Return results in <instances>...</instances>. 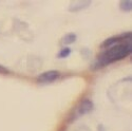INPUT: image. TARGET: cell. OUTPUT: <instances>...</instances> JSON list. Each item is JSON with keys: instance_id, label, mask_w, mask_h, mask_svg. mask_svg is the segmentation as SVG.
Returning a JSON list of instances; mask_svg holds the SVG:
<instances>
[{"instance_id": "obj_6", "label": "cell", "mask_w": 132, "mask_h": 131, "mask_svg": "<svg viewBox=\"0 0 132 131\" xmlns=\"http://www.w3.org/2000/svg\"><path fill=\"white\" fill-rule=\"evenodd\" d=\"M76 40V35L75 34H68L62 38L63 43H72Z\"/></svg>"}, {"instance_id": "obj_8", "label": "cell", "mask_w": 132, "mask_h": 131, "mask_svg": "<svg viewBox=\"0 0 132 131\" xmlns=\"http://www.w3.org/2000/svg\"><path fill=\"white\" fill-rule=\"evenodd\" d=\"M0 72H1V73H7L9 71H7L4 67H2V66H0Z\"/></svg>"}, {"instance_id": "obj_4", "label": "cell", "mask_w": 132, "mask_h": 131, "mask_svg": "<svg viewBox=\"0 0 132 131\" xmlns=\"http://www.w3.org/2000/svg\"><path fill=\"white\" fill-rule=\"evenodd\" d=\"M90 4V1H76L70 5V11H78L87 7Z\"/></svg>"}, {"instance_id": "obj_7", "label": "cell", "mask_w": 132, "mask_h": 131, "mask_svg": "<svg viewBox=\"0 0 132 131\" xmlns=\"http://www.w3.org/2000/svg\"><path fill=\"white\" fill-rule=\"evenodd\" d=\"M70 53H71V50H70L69 48H65V49H63V50L60 51V53L58 54V57H60V58H64V57L69 56V54H70Z\"/></svg>"}, {"instance_id": "obj_5", "label": "cell", "mask_w": 132, "mask_h": 131, "mask_svg": "<svg viewBox=\"0 0 132 131\" xmlns=\"http://www.w3.org/2000/svg\"><path fill=\"white\" fill-rule=\"evenodd\" d=\"M120 9L125 11H130L132 9V2L131 0H124L120 2Z\"/></svg>"}, {"instance_id": "obj_2", "label": "cell", "mask_w": 132, "mask_h": 131, "mask_svg": "<svg viewBox=\"0 0 132 131\" xmlns=\"http://www.w3.org/2000/svg\"><path fill=\"white\" fill-rule=\"evenodd\" d=\"M59 77V72L58 71H47L45 73H42L38 76L37 80L41 84H48L52 83L55 79H57Z\"/></svg>"}, {"instance_id": "obj_1", "label": "cell", "mask_w": 132, "mask_h": 131, "mask_svg": "<svg viewBox=\"0 0 132 131\" xmlns=\"http://www.w3.org/2000/svg\"><path fill=\"white\" fill-rule=\"evenodd\" d=\"M131 53V43L130 40L124 42V43H117L115 46H112L108 48L102 55L97 59V66L103 67V66L109 64L111 62L120 60L125 57H127Z\"/></svg>"}, {"instance_id": "obj_3", "label": "cell", "mask_w": 132, "mask_h": 131, "mask_svg": "<svg viewBox=\"0 0 132 131\" xmlns=\"http://www.w3.org/2000/svg\"><path fill=\"white\" fill-rule=\"evenodd\" d=\"M93 108V103L90 101V100H85L82 101V103L78 106V108L76 109L75 111V117L77 116H80V115H84L86 113H88L89 111L92 110Z\"/></svg>"}]
</instances>
